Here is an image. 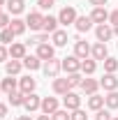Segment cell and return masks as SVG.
<instances>
[{
  "instance_id": "obj_1",
  "label": "cell",
  "mask_w": 118,
  "mask_h": 120,
  "mask_svg": "<svg viewBox=\"0 0 118 120\" xmlns=\"http://www.w3.org/2000/svg\"><path fill=\"white\" fill-rule=\"evenodd\" d=\"M60 62H63V69H65L67 74L81 72V58H76V56H67V58H63Z\"/></svg>"
},
{
  "instance_id": "obj_2",
  "label": "cell",
  "mask_w": 118,
  "mask_h": 120,
  "mask_svg": "<svg viewBox=\"0 0 118 120\" xmlns=\"http://www.w3.org/2000/svg\"><path fill=\"white\" fill-rule=\"evenodd\" d=\"M63 104H65L67 111H76V109L81 106V97H79L76 92L70 90V92H65V95H63Z\"/></svg>"
},
{
  "instance_id": "obj_3",
  "label": "cell",
  "mask_w": 118,
  "mask_h": 120,
  "mask_svg": "<svg viewBox=\"0 0 118 120\" xmlns=\"http://www.w3.org/2000/svg\"><path fill=\"white\" fill-rule=\"evenodd\" d=\"M95 37H97V42H109L111 37H114V26H106V23H100L97 28H95Z\"/></svg>"
},
{
  "instance_id": "obj_4",
  "label": "cell",
  "mask_w": 118,
  "mask_h": 120,
  "mask_svg": "<svg viewBox=\"0 0 118 120\" xmlns=\"http://www.w3.org/2000/svg\"><path fill=\"white\" fill-rule=\"evenodd\" d=\"M76 9L74 7H63L60 9V14H58V21L63 23V26H70V23H76Z\"/></svg>"
},
{
  "instance_id": "obj_5",
  "label": "cell",
  "mask_w": 118,
  "mask_h": 120,
  "mask_svg": "<svg viewBox=\"0 0 118 120\" xmlns=\"http://www.w3.org/2000/svg\"><path fill=\"white\" fill-rule=\"evenodd\" d=\"M60 69H63V62L56 60V58H51V60L44 62V74L49 76V79H56V76L60 74Z\"/></svg>"
},
{
  "instance_id": "obj_6",
  "label": "cell",
  "mask_w": 118,
  "mask_h": 120,
  "mask_svg": "<svg viewBox=\"0 0 118 120\" xmlns=\"http://www.w3.org/2000/svg\"><path fill=\"white\" fill-rule=\"evenodd\" d=\"M26 26H28L30 30H42V26H44V16L39 14V12H30L28 19H26Z\"/></svg>"
},
{
  "instance_id": "obj_7",
  "label": "cell",
  "mask_w": 118,
  "mask_h": 120,
  "mask_svg": "<svg viewBox=\"0 0 118 120\" xmlns=\"http://www.w3.org/2000/svg\"><path fill=\"white\" fill-rule=\"evenodd\" d=\"M90 49H93V46H88V42L76 39V42H74V56H76V58H81V60H86V58L90 56Z\"/></svg>"
},
{
  "instance_id": "obj_8",
  "label": "cell",
  "mask_w": 118,
  "mask_h": 120,
  "mask_svg": "<svg viewBox=\"0 0 118 120\" xmlns=\"http://www.w3.org/2000/svg\"><path fill=\"white\" fill-rule=\"evenodd\" d=\"M23 109L28 111V113H32V111H37V109H42V99L35 95V92H30V95H26V102H23Z\"/></svg>"
},
{
  "instance_id": "obj_9",
  "label": "cell",
  "mask_w": 118,
  "mask_h": 120,
  "mask_svg": "<svg viewBox=\"0 0 118 120\" xmlns=\"http://www.w3.org/2000/svg\"><path fill=\"white\" fill-rule=\"evenodd\" d=\"M56 111H58V99H56V97H44V99H42V113L53 116Z\"/></svg>"
},
{
  "instance_id": "obj_10",
  "label": "cell",
  "mask_w": 118,
  "mask_h": 120,
  "mask_svg": "<svg viewBox=\"0 0 118 120\" xmlns=\"http://www.w3.org/2000/svg\"><path fill=\"white\" fill-rule=\"evenodd\" d=\"M90 19H93V23H106L109 21V12L104 9V7H93V12H90Z\"/></svg>"
},
{
  "instance_id": "obj_11",
  "label": "cell",
  "mask_w": 118,
  "mask_h": 120,
  "mask_svg": "<svg viewBox=\"0 0 118 120\" xmlns=\"http://www.w3.org/2000/svg\"><path fill=\"white\" fill-rule=\"evenodd\" d=\"M100 88V81H95V79H90V76H83V81H81V90L86 92V95H95Z\"/></svg>"
},
{
  "instance_id": "obj_12",
  "label": "cell",
  "mask_w": 118,
  "mask_h": 120,
  "mask_svg": "<svg viewBox=\"0 0 118 120\" xmlns=\"http://www.w3.org/2000/svg\"><path fill=\"white\" fill-rule=\"evenodd\" d=\"M56 56V49L51 44H37V58L39 60H51Z\"/></svg>"
},
{
  "instance_id": "obj_13",
  "label": "cell",
  "mask_w": 118,
  "mask_h": 120,
  "mask_svg": "<svg viewBox=\"0 0 118 120\" xmlns=\"http://www.w3.org/2000/svg\"><path fill=\"white\" fill-rule=\"evenodd\" d=\"M90 53H93V60H106L109 58V51H106V44L104 42H97V44L90 49Z\"/></svg>"
},
{
  "instance_id": "obj_14",
  "label": "cell",
  "mask_w": 118,
  "mask_h": 120,
  "mask_svg": "<svg viewBox=\"0 0 118 120\" xmlns=\"http://www.w3.org/2000/svg\"><path fill=\"white\" fill-rule=\"evenodd\" d=\"M35 86H37V81H35L32 76H23V79H19V88H21V92H26V95L35 92Z\"/></svg>"
},
{
  "instance_id": "obj_15",
  "label": "cell",
  "mask_w": 118,
  "mask_h": 120,
  "mask_svg": "<svg viewBox=\"0 0 118 120\" xmlns=\"http://www.w3.org/2000/svg\"><path fill=\"white\" fill-rule=\"evenodd\" d=\"M9 58H14V60H23V58H26V44H21V42L12 44V46H9Z\"/></svg>"
},
{
  "instance_id": "obj_16",
  "label": "cell",
  "mask_w": 118,
  "mask_h": 120,
  "mask_svg": "<svg viewBox=\"0 0 118 120\" xmlns=\"http://www.w3.org/2000/svg\"><path fill=\"white\" fill-rule=\"evenodd\" d=\"M100 86H102L104 90H118V79H116V74H104V79L100 81Z\"/></svg>"
},
{
  "instance_id": "obj_17",
  "label": "cell",
  "mask_w": 118,
  "mask_h": 120,
  "mask_svg": "<svg viewBox=\"0 0 118 120\" xmlns=\"http://www.w3.org/2000/svg\"><path fill=\"white\" fill-rule=\"evenodd\" d=\"M21 67H23V62H21V60H14V58L5 62V72H7V76H16L19 72H21Z\"/></svg>"
},
{
  "instance_id": "obj_18",
  "label": "cell",
  "mask_w": 118,
  "mask_h": 120,
  "mask_svg": "<svg viewBox=\"0 0 118 120\" xmlns=\"http://www.w3.org/2000/svg\"><path fill=\"white\" fill-rule=\"evenodd\" d=\"M70 83H67V79H53V92L56 95H65V92H70Z\"/></svg>"
},
{
  "instance_id": "obj_19",
  "label": "cell",
  "mask_w": 118,
  "mask_h": 120,
  "mask_svg": "<svg viewBox=\"0 0 118 120\" xmlns=\"http://www.w3.org/2000/svg\"><path fill=\"white\" fill-rule=\"evenodd\" d=\"M74 26H76V30H79V32H88V30L93 28V19H90V16H79Z\"/></svg>"
},
{
  "instance_id": "obj_20",
  "label": "cell",
  "mask_w": 118,
  "mask_h": 120,
  "mask_svg": "<svg viewBox=\"0 0 118 120\" xmlns=\"http://www.w3.org/2000/svg\"><path fill=\"white\" fill-rule=\"evenodd\" d=\"M16 86H19V81L16 79H2V83H0V90L2 92H7V95H12V92H16Z\"/></svg>"
},
{
  "instance_id": "obj_21",
  "label": "cell",
  "mask_w": 118,
  "mask_h": 120,
  "mask_svg": "<svg viewBox=\"0 0 118 120\" xmlns=\"http://www.w3.org/2000/svg\"><path fill=\"white\" fill-rule=\"evenodd\" d=\"M58 19H56V16H44V26H42V30H44V32H51V35H53V32H56V30H58Z\"/></svg>"
},
{
  "instance_id": "obj_22",
  "label": "cell",
  "mask_w": 118,
  "mask_h": 120,
  "mask_svg": "<svg viewBox=\"0 0 118 120\" xmlns=\"http://www.w3.org/2000/svg\"><path fill=\"white\" fill-rule=\"evenodd\" d=\"M26 28H28V26H26V21H21V19H12V21H9V30H12L14 35H23Z\"/></svg>"
},
{
  "instance_id": "obj_23",
  "label": "cell",
  "mask_w": 118,
  "mask_h": 120,
  "mask_svg": "<svg viewBox=\"0 0 118 120\" xmlns=\"http://www.w3.org/2000/svg\"><path fill=\"white\" fill-rule=\"evenodd\" d=\"M51 42H53V46H65L67 44V32L65 30H56L51 35Z\"/></svg>"
},
{
  "instance_id": "obj_24",
  "label": "cell",
  "mask_w": 118,
  "mask_h": 120,
  "mask_svg": "<svg viewBox=\"0 0 118 120\" xmlns=\"http://www.w3.org/2000/svg\"><path fill=\"white\" fill-rule=\"evenodd\" d=\"M23 67H28L30 72H32V69H39V67H42V60L37 58V56H26V58H23Z\"/></svg>"
},
{
  "instance_id": "obj_25",
  "label": "cell",
  "mask_w": 118,
  "mask_h": 120,
  "mask_svg": "<svg viewBox=\"0 0 118 120\" xmlns=\"http://www.w3.org/2000/svg\"><path fill=\"white\" fill-rule=\"evenodd\" d=\"M102 106H104V97H100L97 92L88 97V109H93V111H100Z\"/></svg>"
},
{
  "instance_id": "obj_26",
  "label": "cell",
  "mask_w": 118,
  "mask_h": 120,
  "mask_svg": "<svg viewBox=\"0 0 118 120\" xmlns=\"http://www.w3.org/2000/svg\"><path fill=\"white\" fill-rule=\"evenodd\" d=\"M95 69H97V62H95V60H81V72H83V74L86 76H90V74H95Z\"/></svg>"
},
{
  "instance_id": "obj_27",
  "label": "cell",
  "mask_w": 118,
  "mask_h": 120,
  "mask_svg": "<svg viewBox=\"0 0 118 120\" xmlns=\"http://www.w3.org/2000/svg\"><path fill=\"white\" fill-rule=\"evenodd\" d=\"M23 7H26V2H23V0H7V9H9L12 14H21V12H23Z\"/></svg>"
},
{
  "instance_id": "obj_28",
  "label": "cell",
  "mask_w": 118,
  "mask_h": 120,
  "mask_svg": "<svg viewBox=\"0 0 118 120\" xmlns=\"http://www.w3.org/2000/svg\"><path fill=\"white\" fill-rule=\"evenodd\" d=\"M104 104H106V109H118V90H111L104 97Z\"/></svg>"
},
{
  "instance_id": "obj_29",
  "label": "cell",
  "mask_w": 118,
  "mask_h": 120,
  "mask_svg": "<svg viewBox=\"0 0 118 120\" xmlns=\"http://www.w3.org/2000/svg\"><path fill=\"white\" fill-rule=\"evenodd\" d=\"M7 97H9V104L12 106H23V102H26V92H12Z\"/></svg>"
},
{
  "instance_id": "obj_30",
  "label": "cell",
  "mask_w": 118,
  "mask_h": 120,
  "mask_svg": "<svg viewBox=\"0 0 118 120\" xmlns=\"http://www.w3.org/2000/svg\"><path fill=\"white\" fill-rule=\"evenodd\" d=\"M102 62H104V72H106V74H114L118 69V60L116 58H106V60H102Z\"/></svg>"
},
{
  "instance_id": "obj_31",
  "label": "cell",
  "mask_w": 118,
  "mask_h": 120,
  "mask_svg": "<svg viewBox=\"0 0 118 120\" xmlns=\"http://www.w3.org/2000/svg\"><path fill=\"white\" fill-rule=\"evenodd\" d=\"M81 81H83V76L79 74V72H74V74H67V83H70V88H81Z\"/></svg>"
},
{
  "instance_id": "obj_32",
  "label": "cell",
  "mask_w": 118,
  "mask_h": 120,
  "mask_svg": "<svg viewBox=\"0 0 118 120\" xmlns=\"http://www.w3.org/2000/svg\"><path fill=\"white\" fill-rule=\"evenodd\" d=\"M14 37H16V35H14L9 28L0 30V42H2V44H12V39H14Z\"/></svg>"
},
{
  "instance_id": "obj_33",
  "label": "cell",
  "mask_w": 118,
  "mask_h": 120,
  "mask_svg": "<svg viewBox=\"0 0 118 120\" xmlns=\"http://www.w3.org/2000/svg\"><path fill=\"white\" fill-rule=\"evenodd\" d=\"M51 120H72V116L67 113V109H58V111L51 116Z\"/></svg>"
},
{
  "instance_id": "obj_34",
  "label": "cell",
  "mask_w": 118,
  "mask_h": 120,
  "mask_svg": "<svg viewBox=\"0 0 118 120\" xmlns=\"http://www.w3.org/2000/svg\"><path fill=\"white\" fill-rule=\"evenodd\" d=\"M95 120H114V118H111V113H109V111H104V109H100V111L95 113Z\"/></svg>"
},
{
  "instance_id": "obj_35",
  "label": "cell",
  "mask_w": 118,
  "mask_h": 120,
  "mask_svg": "<svg viewBox=\"0 0 118 120\" xmlns=\"http://www.w3.org/2000/svg\"><path fill=\"white\" fill-rule=\"evenodd\" d=\"M72 120H88V116H86V111L76 109V111H72Z\"/></svg>"
},
{
  "instance_id": "obj_36",
  "label": "cell",
  "mask_w": 118,
  "mask_h": 120,
  "mask_svg": "<svg viewBox=\"0 0 118 120\" xmlns=\"http://www.w3.org/2000/svg\"><path fill=\"white\" fill-rule=\"evenodd\" d=\"M53 2H56V0H37V7H39V9H51Z\"/></svg>"
},
{
  "instance_id": "obj_37",
  "label": "cell",
  "mask_w": 118,
  "mask_h": 120,
  "mask_svg": "<svg viewBox=\"0 0 118 120\" xmlns=\"http://www.w3.org/2000/svg\"><path fill=\"white\" fill-rule=\"evenodd\" d=\"M9 28V16L5 14V12H0V30Z\"/></svg>"
},
{
  "instance_id": "obj_38",
  "label": "cell",
  "mask_w": 118,
  "mask_h": 120,
  "mask_svg": "<svg viewBox=\"0 0 118 120\" xmlns=\"http://www.w3.org/2000/svg\"><path fill=\"white\" fill-rule=\"evenodd\" d=\"M7 58H9V51L0 44V62H7Z\"/></svg>"
},
{
  "instance_id": "obj_39",
  "label": "cell",
  "mask_w": 118,
  "mask_h": 120,
  "mask_svg": "<svg viewBox=\"0 0 118 120\" xmlns=\"http://www.w3.org/2000/svg\"><path fill=\"white\" fill-rule=\"evenodd\" d=\"M109 21H111V26H118V9H114L109 14Z\"/></svg>"
},
{
  "instance_id": "obj_40",
  "label": "cell",
  "mask_w": 118,
  "mask_h": 120,
  "mask_svg": "<svg viewBox=\"0 0 118 120\" xmlns=\"http://www.w3.org/2000/svg\"><path fill=\"white\" fill-rule=\"evenodd\" d=\"M88 2L93 7H104V5H106V0H88Z\"/></svg>"
},
{
  "instance_id": "obj_41",
  "label": "cell",
  "mask_w": 118,
  "mask_h": 120,
  "mask_svg": "<svg viewBox=\"0 0 118 120\" xmlns=\"http://www.w3.org/2000/svg\"><path fill=\"white\" fill-rule=\"evenodd\" d=\"M7 116V104H0V118H5Z\"/></svg>"
},
{
  "instance_id": "obj_42",
  "label": "cell",
  "mask_w": 118,
  "mask_h": 120,
  "mask_svg": "<svg viewBox=\"0 0 118 120\" xmlns=\"http://www.w3.org/2000/svg\"><path fill=\"white\" fill-rule=\"evenodd\" d=\"M19 120H32L30 116H19Z\"/></svg>"
},
{
  "instance_id": "obj_43",
  "label": "cell",
  "mask_w": 118,
  "mask_h": 120,
  "mask_svg": "<svg viewBox=\"0 0 118 120\" xmlns=\"http://www.w3.org/2000/svg\"><path fill=\"white\" fill-rule=\"evenodd\" d=\"M37 120H51V118H49V116H46V113H44V116H39V118H37Z\"/></svg>"
},
{
  "instance_id": "obj_44",
  "label": "cell",
  "mask_w": 118,
  "mask_h": 120,
  "mask_svg": "<svg viewBox=\"0 0 118 120\" xmlns=\"http://www.w3.org/2000/svg\"><path fill=\"white\" fill-rule=\"evenodd\" d=\"M114 35H118V26H114Z\"/></svg>"
},
{
  "instance_id": "obj_45",
  "label": "cell",
  "mask_w": 118,
  "mask_h": 120,
  "mask_svg": "<svg viewBox=\"0 0 118 120\" xmlns=\"http://www.w3.org/2000/svg\"><path fill=\"white\" fill-rule=\"evenodd\" d=\"M5 2H7V0H0V5H5Z\"/></svg>"
},
{
  "instance_id": "obj_46",
  "label": "cell",
  "mask_w": 118,
  "mask_h": 120,
  "mask_svg": "<svg viewBox=\"0 0 118 120\" xmlns=\"http://www.w3.org/2000/svg\"><path fill=\"white\" fill-rule=\"evenodd\" d=\"M114 120H118V118H114Z\"/></svg>"
}]
</instances>
